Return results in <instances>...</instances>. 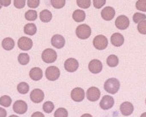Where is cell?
<instances>
[{
	"instance_id": "obj_1",
	"label": "cell",
	"mask_w": 146,
	"mask_h": 117,
	"mask_svg": "<svg viewBox=\"0 0 146 117\" xmlns=\"http://www.w3.org/2000/svg\"><path fill=\"white\" fill-rule=\"evenodd\" d=\"M119 88H120V83L117 78H114L108 79L104 84V89L111 94H116L119 90Z\"/></svg>"
},
{
	"instance_id": "obj_2",
	"label": "cell",
	"mask_w": 146,
	"mask_h": 117,
	"mask_svg": "<svg viewBox=\"0 0 146 117\" xmlns=\"http://www.w3.org/2000/svg\"><path fill=\"white\" fill-rule=\"evenodd\" d=\"M76 34L79 39L85 40L90 37L92 34V29L88 25H78L77 28L76 29Z\"/></svg>"
},
{
	"instance_id": "obj_3",
	"label": "cell",
	"mask_w": 146,
	"mask_h": 117,
	"mask_svg": "<svg viewBox=\"0 0 146 117\" xmlns=\"http://www.w3.org/2000/svg\"><path fill=\"white\" fill-rule=\"evenodd\" d=\"M41 57L45 63H53L56 61L57 54H56V51H54L50 48H47L42 52Z\"/></svg>"
},
{
	"instance_id": "obj_4",
	"label": "cell",
	"mask_w": 146,
	"mask_h": 117,
	"mask_svg": "<svg viewBox=\"0 0 146 117\" xmlns=\"http://www.w3.org/2000/svg\"><path fill=\"white\" fill-rule=\"evenodd\" d=\"M108 45V39L106 38V36H104L102 35H97L93 39V45L98 50H104V49H106Z\"/></svg>"
},
{
	"instance_id": "obj_5",
	"label": "cell",
	"mask_w": 146,
	"mask_h": 117,
	"mask_svg": "<svg viewBox=\"0 0 146 117\" xmlns=\"http://www.w3.org/2000/svg\"><path fill=\"white\" fill-rule=\"evenodd\" d=\"M60 74V73L58 68L54 67V66H50V67L47 68V69L45 71V77L50 81H55V80L58 79Z\"/></svg>"
},
{
	"instance_id": "obj_6",
	"label": "cell",
	"mask_w": 146,
	"mask_h": 117,
	"mask_svg": "<svg viewBox=\"0 0 146 117\" xmlns=\"http://www.w3.org/2000/svg\"><path fill=\"white\" fill-rule=\"evenodd\" d=\"M18 46L22 51H29L33 46V41L31 39H29L28 37L23 36V37L19 39Z\"/></svg>"
},
{
	"instance_id": "obj_7",
	"label": "cell",
	"mask_w": 146,
	"mask_h": 117,
	"mask_svg": "<svg viewBox=\"0 0 146 117\" xmlns=\"http://www.w3.org/2000/svg\"><path fill=\"white\" fill-rule=\"evenodd\" d=\"M79 67V63L78 61L75 58H69L66 59L64 64V68L65 69L69 72V73H74L78 69Z\"/></svg>"
},
{
	"instance_id": "obj_8",
	"label": "cell",
	"mask_w": 146,
	"mask_h": 117,
	"mask_svg": "<svg viewBox=\"0 0 146 117\" xmlns=\"http://www.w3.org/2000/svg\"><path fill=\"white\" fill-rule=\"evenodd\" d=\"M101 95L100 90L96 87H91L88 89L87 91V98L88 100L92 102H95L98 100H99Z\"/></svg>"
},
{
	"instance_id": "obj_9",
	"label": "cell",
	"mask_w": 146,
	"mask_h": 117,
	"mask_svg": "<svg viewBox=\"0 0 146 117\" xmlns=\"http://www.w3.org/2000/svg\"><path fill=\"white\" fill-rule=\"evenodd\" d=\"M88 69L91 73L95 74L101 73L102 70V63L101 62V61L98 59L92 60L88 64Z\"/></svg>"
},
{
	"instance_id": "obj_10",
	"label": "cell",
	"mask_w": 146,
	"mask_h": 117,
	"mask_svg": "<svg viewBox=\"0 0 146 117\" xmlns=\"http://www.w3.org/2000/svg\"><path fill=\"white\" fill-rule=\"evenodd\" d=\"M13 110L15 113L19 114V115H23V114L26 113V111L28 110L27 103L23 101V100H17L14 104Z\"/></svg>"
},
{
	"instance_id": "obj_11",
	"label": "cell",
	"mask_w": 146,
	"mask_h": 117,
	"mask_svg": "<svg viewBox=\"0 0 146 117\" xmlns=\"http://www.w3.org/2000/svg\"><path fill=\"white\" fill-rule=\"evenodd\" d=\"M115 25L117 29H126L129 26V19L125 15H120L116 19Z\"/></svg>"
},
{
	"instance_id": "obj_12",
	"label": "cell",
	"mask_w": 146,
	"mask_h": 117,
	"mask_svg": "<svg viewBox=\"0 0 146 117\" xmlns=\"http://www.w3.org/2000/svg\"><path fill=\"white\" fill-rule=\"evenodd\" d=\"M44 97V92L40 88H35L30 93V100L35 104L43 101Z\"/></svg>"
},
{
	"instance_id": "obj_13",
	"label": "cell",
	"mask_w": 146,
	"mask_h": 117,
	"mask_svg": "<svg viewBox=\"0 0 146 117\" xmlns=\"http://www.w3.org/2000/svg\"><path fill=\"white\" fill-rule=\"evenodd\" d=\"M114 105V99L110 95H104L100 102V107L102 110H107Z\"/></svg>"
},
{
	"instance_id": "obj_14",
	"label": "cell",
	"mask_w": 146,
	"mask_h": 117,
	"mask_svg": "<svg viewBox=\"0 0 146 117\" xmlns=\"http://www.w3.org/2000/svg\"><path fill=\"white\" fill-rule=\"evenodd\" d=\"M71 97L76 102H82L85 98V92L82 88H75L71 93Z\"/></svg>"
},
{
	"instance_id": "obj_15",
	"label": "cell",
	"mask_w": 146,
	"mask_h": 117,
	"mask_svg": "<svg viewBox=\"0 0 146 117\" xmlns=\"http://www.w3.org/2000/svg\"><path fill=\"white\" fill-rule=\"evenodd\" d=\"M101 15H102V19H105V20H107V21L112 20L114 18L115 10L112 7H106V8H104L102 10Z\"/></svg>"
},
{
	"instance_id": "obj_16",
	"label": "cell",
	"mask_w": 146,
	"mask_h": 117,
	"mask_svg": "<svg viewBox=\"0 0 146 117\" xmlns=\"http://www.w3.org/2000/svg\"><path fill=\"white\" fill-rule=\"evenodd\" d=\"M65 38L60 35H55L51 38V45L57 49H61L65 45Z\"/></svg>"
},
{
	"instance_id": "obj_17",
	"label": "cell",
	"mask_w": 146,
	"mask_h": 117,
	"mask_svg": "<svg viewBox=\"0 0 146 117\" xmlns=\"http://www.w3.org/2000/svg\"><path fill=\"white\" fill-rule=\"evenodd\" d=\"M120 111L125 116H130L133 111V105L130 102H123L120 105Z\"/></svg>"
},
{
	"instance_id": "obj_18",
	"label": "cell",
	"mask_w": 146,
	"mask_h": 117,
	"mask_svg": "<svg viewBox=\"0 0 146 117\" xmlns=\"http://www.w3.org/2000/svg\"><path fill=\"white\" fill-rule=\"evenodd\" d=\"M124 42V37L119 33H114L111 36V43L114 46H121Z\"/></svg>"
},
{
	"instance_id": "obj_19",
	"label": "cell",
	"mask_w": 146,
	"mask_h": 117,
	"mask_svg": "<svg viewBox=\"0 0 146 117\" xmlns=\"http://www.w3.org/2000/svg\"><path fill=\"white\" fill-rule=\"evenodd\" d=\"M29 77L34 81H39L43 77V72L40 68H34L29 72Z\"/></svg>"
},
{
	"instance_id": "obj_20",
	"label": "cell",
	"mask_w": 146,
	"mask_h": 117,
	"mask_svg": "<svg viewBox=\"0 0 146 117\" xmlns=\"http://www.w3.org/2000/svg\"><path fill=\"white\" fill-rule=\"evenodd\" d=\"M15 41L12 38H10V37H7V38L3 39V41H2V46L6 51L12 50L15 47Z\"/></svg>"
},
{
	"instance_id": "obj_21",
	"label": "cell",
	"mask_w": 146,
	"mask_h": 117,
	"mask_svg": "<svg viewBox=\"0 0 146 117\" xmlns=\"http://www.w3.org/2000/svg\"><path fill=\"white\" fill-rule=\"evenodd\" d=\"M72 18L76 22H82L86 18V14L83 10L77 9L73 12Z\"/></svg>"
},
{
	"instance_id": "obj_22",
	"label": "cell",
	"mask_w": 146,
	"mask_h": 117,
	"mask_svg": "<svg viewBox=\"0 0 146 117\" xmlns=\"http://www.w3.org/2000/svg\"><path fill=\"white\" fill-rule=\"evenodd\" d=\"M40 19L42 22L44 23H48L52 19V14L50 10L48 9H44L40 12Z\"/></svg>"
},
{
	"instance_id": "obj_23",
	"label": "cell",
	"mask_w": 146,
	"mask_h": 117,
	"mask_svg": "<svg viewBox=\"0 0 146 117\" xmlns=\"http://www.w3.org/2000/svg\"><path fill=\"white\" fill-rule=\"evenodd\" d=\"M24 31L26 35H34L36 31H37V28H36V25L35 24H27L25 25V28H24Z\"/></svg>"
},
{
	"instance_id": "obj_24",
	"label": "cell",
	"mask_w": 146,
	"mask_h": 117,
	"mask_svg": "<svg viewBox=\"0 0 146 117\" xmlns=\"http://www.w3.org/2000/svg\"><path fill=\"white\" fill-rule=\"evenodd\" d=\"M17 89L19 91V93L22 94H25L29 92V84L25 82H22V83H19L17 86Z\"/></svg>"
},
{
	"instance_id": "obj_25",
	"label": "cell",
	"mask_w": 146,
	"mask_h": 117,
	"mask_svg": "<svg viewBox=\"0 0 146 117\" xmlns=\"http://www.w3.org/2000/svg\"><path fill=\"white\" fill-rule=\"evenodd\" d=\"M107 64L111 68L116 67L118 64V57L116 55H110L107 59Z\"/></svg>"
},
{
	"instance_id": "obj_26",
	"label": "cell",
	"mask_w": 146,
	"mask_h": 117,
	"mask_svg": "<svg viewBox=\"0 0 146 117\" xmlns=\"http://www.w3.org/2000/svg\"><path fill=\"white\" fill-rule=\"evenodd\" d=\"M18 61L21 65H27L29 62V56L27 53H20L18 57Z\"/></svg>"
},
{
	"instance_id": "obj_27",
	"label": "cell",
	"mask_w": 146,
	"mask_h": 117,
	"mask_svg": "<svg viewBox=\"0 0 146 117\" xmlns=\"http://www.w3.org/2000/svg\"><path fill=\"white\" fill-rule=\"evenodd\" d=\"M12 103V100L8 95H3L0 98V104L4 107H9Z\"/></svg>"
},
{
	"instance_id": "obj_28",
	"label": "cell",
	"mask_w": 146,
	"mask_h": 117,
	"mask_svg": "<svg viewBox=\"0 0 146 117\" xmlns=\"http://www.w3.org/2000/svg\"><path fill=\"white\" fill-rule=\"evenodd\" d=\"M37 12L35 10H28L25 13V19L29 21H35L37 19Z\"/></svg>"
},
{
	"instance_id": "obj_29",
	"label": "cell",
	"mask_w": 146,
	"mask_h": 117,
	"mask_svg": "<svg viewBox=\"0 0 146 117\" xmlns=\"http://www.w3.org/2000/svg\"><path fill=\"white\" fill-rule=\"evenodd\" d=\"M50 3L55 9H61L66 4V0H50Z\"/></svg>"
},
{
	"instance_id": "obj_30",
	"label": "cell",
	"mask_w": 146,
	"mask_h": 117,
	"mask_svg": "<svg viewBox=\"0 0 146 117\" xmlns=\"http://www.w3.org/2000/svg\"><path fill=\"white\" fill-rule=\"evenodd\" d=\"M54 108H55L54 104L50 101H47L43 104V110L45 113H51L53 111Z\"/></svg>"
},
{
	"instance_id": "obj_31",
	"label": "cell",
	"mask_w": 146,
	"mask_h": 117,
	"mask_svg": "<svg viewBox=\"0 0 146 117\" xmlns=\"http://www.w3.org/2000/svg\"><path fill=\"white\" fill-rule=\"evenodd\" d=\"M145 19L146 15H144V14H141V13H136L133 16V20L136 24H139V22H141L143 20H145Z\"/></svg>"
},
{
	"instance_id": "obj_32",
	"label": "cell",
	"mask_w": 146,
	"mask_h": 117,
	"mask_svg": "<svg viewBox=\"0 0 146 117\" xmlns=\"http://www.w3.org/2000/svg\"><path fill=\"white\" fill-rule=\"evenodd\" d=\"M55 117H67L68 116V112L66 109L64 108H59L55 112Z\"/></svg>"
},
{
	"instance_id": "obj_33",
	"label": "cell",
	"mask_w": 146,
	"mask_h": 117,
	"mask_svg": "<svg viewBox=\"0 0 146 117\" xmlns=\"http://www.w3.org/2000/svg\"><path fill=\"white\" fill-rule=\"evenodd\" d=\"M136 9L139 11L146 12V0H139L136 3Z\"/></svg>"
},
{
	"instance_id": "obj_34",
	"label": "cell",
	"mask_w": 146,
	"mask_h": 117,
	"mask_svg": "<svg viewBox=\"0 0 146 117\" xmlns=\"http://www.w3.org/2000/svg\"><path fill=\"white\" fill-rule=\"evenodd\" d=\"M76 3L82 9H88L91 6V0H76Z\"/></svg>"
},
{
	"instance_id": "obj_35",
	"label": "cell",
	"mask_w": 146,
	"mask_h": 117,
	"mask_svg": "<svg viewBox=\"0 0 146 117\" xmlns=\"http://www.w3.org/2000/svg\"><path fill=\"white\" fill-rule=\"evenodd\" d=\"M137 28L140 34L146 35V20H143V21L139 22Z\"/></svg>"
},
{
	"instance_id": "obj_36",
	"label": "cell",
	"mask_w": 146,
	"mask_h": 117,
	"mask_svg": "<svg viewBox=\"0 0 146 117\" xmlns=\"http://www.w3.org/2000/svg\"><path fill=\"white\" fill-rule=\"evenodd\" d=\"M28 6L31 9H35L40 5V0H28Z\"/></svg>"
},
{
	"instance_id": "obj_37",
	"label": "cell",
	"mask_w": 146,
	"mask_h": 117,
	"mask_svg": "<svg viewBox=\"0 0 146 117\" xmlns=\"http://www.w3.org/2000/svg\"><path fill=\"white\" fill-rule=\"evenodd\" d=\"M14 5L17 9H23L25 5V0H14Z\"/></svg>"
},
{
	"instance_id": "obj_38",
	"label": "cell",
	"mask_w": 146,
	"mask_h": 117,
	"mask_svg": "<svg viewBox=\"0 0 146 117\" xmlns=\"http://www.w3.org/2000/svg\"><path fill=\"white\" fill-rule=\"evenodd\" d=\"M106 0H93V6L96 9H101L103 5H105Z\"/></svg>"
},
{
	"instance_id": "obj_39",
	"label": "cell",
	"mask_w": 146,
	"mask_h": 117,
	"mask_svg": "<svg viewBox=\"0 0 146 117\" xmlns=\"http://www.w3.org/2000/svg\"><path fill=\"white\" fill-rule=\"evenodd\" d=\"M0 3L2 6H4V7H8L10 5L11 3V0H0Z\"/></svg>"
},
{
	"instance_id": "obj_40",
	"label": "cell",
	"mask_w": 146,
	"mask_h": 117,
	"mask_svg": "<svg viewBox=\"0 0 146 117\" xmlns=\"http://www.w3.org/2000/svg\"><path fill=\"white\" fill-rule=\"evenodd\" d=\"M7 116V111L3 109L0 107V117H6Z\"/></svg>"
},
{
	"instance_id": "obj_41",
	"label": "cell",
	"mask_w": 146,
	"mask_h": 117,
	"mask_svg": "<svg viewBox=\"0 0 146 117\" xmlns=\"http://www.w3.org/2000/svg\"><path fill=\"white\" fill-rule=\"evenodd\" d=\"M31 117H44V116L40 112H35V113H33Z\"/></svg>"
},
{
	"instance_id": "obj_42",
	"label": "cell",
	"mask_w": 146,
	"mask_h": 117,
	"mask_svg": "<svg viewBox=\"0 0 146 117\" xmlns=\"http://www.w3.org/2000/svg\"><path fill=\"white\" fill-rule=\"evenodd\" d=\"M81 117H92L90 114H84V115H82Z\"/></svg>"
},
{
	"instance_id": "obj_43",
	"label": "cell",
	"mask_w": 146,
	"mask_h": 117,
	"mask_svg": "<svg viewBox=\"0 0 146 117\" xmlns=\"http://www.w3.org/2000/svg\"><path fill=\"white\" fill-rule=\"evenodd\" d=\"M140 117H146V112L145 113H143V114L141 115V116Z\"/></svg>"
},
{
	"instance_id": "obj_44",
	"label": "cell",
	"mask_w": 146,
	"mask_h": 117,
	"mask_svg": "<svg viewBox=\"0 0 146 117\" xmlns=\"http://www.w3.org/2000/svg\"><path fill=\"white\" fill-rule=\"evenodd\" d=\"M9 117H19V116H15V115H12V116H10Z\"/></svg>"
},
{
	"instance_id": "obj_45",
	"label": "cell",
	"mask_w": 146,
	"mask_h": 117,
	"mask_svg": "<svg viewBox=\"0 0 146 117\" xmlns=\"http://www.w3.org/2000/svg\"><path fill=\"white\" fill-rule=\"evenodd\" d=\"M2 8V5H1V3H0V9Z\"/></svg>"
},
{
	"instance_id": "obj_46",
	"label": "cell",
	"mask_w": 146,
	"mask_h": 117,
	"mask_svg": "<svg viewBox=\"0 0 146 117\" xmlns=\"http://www.w3.org/2000/svg\"><path fill=\"white\" fill-rule=\"evenodd\" d=\"M145 103H146V100H145Z\"/></svg>"
}]
</instances>
